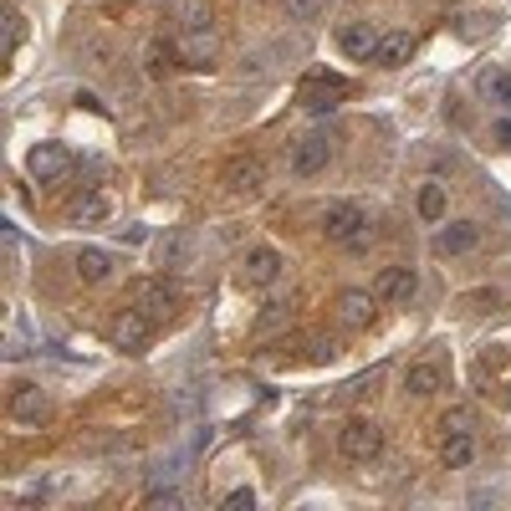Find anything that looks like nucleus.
Masks as SVG:
<instances>
[{"instance_id": "nucleus-22", "label": "nucleus", "mask_w": 511, "mask_h": 511, "mask_svg": "<svg viewBox=\"0 0 511 511\" xmlns=\"http://www.w3.org/2000/svg\"><path fill=\"white\" fill-rule=\"evenodd\" d=\"M475 460V440L470 435H445V445H440V466L445 470H466Z\"/></svg>"}, {"instance_id": "nucleus-8", "label": "nucleus", "mask_w": 511, "mask_h": 511, "mask_svg": "<svg viewBox=\"0 0 511 511\" xmlns=\"http://www.w3.org/2000/svg\"><path fill=\"white\" fill-rule=\"evenodd\" d=\"M327 159H332L327 133H307V139L291 143V174H297V180H317V174L327 169Z\"/></svg>"}, {"instance_id": "nucleus-27", "label": "nucleus", "mask_w": 511, "mask_h": 511, "mask_svg": "<svg viewBox=\"0 0 511 511\" xmlns=\"http://www.w3.org/2000/svg\"><path fill=\"white\" fill-rule=\"evenodd\" d=\"M286 20H317L323 16V0H282Z\"/></svg>"}, {"instance_id": "nucleus-23", "label": "nucleus", "mask_w": 511, "mask_h": 511, "mask_svg": "<svg viewBox=\"0 0 511 511\" xmlns=\"http://www.w3.org/2000/svg\"><path fill=\"white\" fill-rule=\"evenodd\" d=\"M445 210H450L445 184H425V189H419V215H425L429 225H440V220H445Z\"/></svg>"}, {"instance_id": "nucleus-1", "label": "nucleus", "mask_w": 511, "mask_h": 511, "mask_svg": "<svg viewBox=\"0 0 511 511\" xmlns=\"http://www.w3.org/2000/svg\"><path fill=\"white\" fill-rule=\"evenodd\" d=\"M323 236L332 245H347V251H363L373 241V230H368V210L353 200H332L323 210Z\"/></svg>"}, {"instance_id": "nucleus-25", "label": "nucleus", "mask_w": 511, "mask_h": 511, "mask_svg": "<svg viewBox=\"0 0 511 511\" xmlns=\"http://www.w3.org/2000/svg\"><path fill=\"white\" fill-rule=\"evenodd\" d=\"M169 57H174V46H164V41L154 36L143 46V72H148V77H164V72H169Z\"/></svg>"}, {"instance_id": "nucleus-10", "label": "nucleus", "mask_w": 511, "mask_h": 511, "mask_svg": "<svg viewBox=\"0 0 511 511\" xmlns=\"http://www.w3.org/2000/svg\"><path fill=\"white\" fill-rule=\"evenodd\" d=\"M26 169H31V180L36 184H57V180L72 174V154H67L61 143H36L31 159H26Z\"/></svg>"}, {"instance_id": "nucleus-31", "label": "nucleus", "mask_w": 511, "mask_h": 511, "mask_svg": "<svg viewBox=\"0 0 511 511\" xmlns=\"http://www.w3.org/2000/svg\"><path fill=\"white\" fill-rule=\"evenodd\" d=\"M496 139H501V143L511 148V123H496Z\"/></svg>"}, {"instance_id": "nucleus-28", "label": "nucleus", "mask_w": 511, "mask_h": 511, "mask_svg": "<svg viewBox=\"0 0 511 511\" xmlns=\"http://www.w3.org/2000/svg\"><path fill=\"white\" fill-rule=\"evenodd\" d=\"M466 307L470 312H501V291H496V286H491V291H470Z\"/></svg>"}, {"instance_id": "nucleus-29", "label": "nucleus", "mask_w": 511, "mask_h": 511, "mask_svg": "<svg viewBox=\"0 0 511 511\" xmlns=\"http://www.w3.org/2000/svg\"><path fill=\"white\" fill-rule=\"evenodd\" d=\"M143 507L148 511H180V491H148Z\"/></svg>"}, {"instance_id": "nucleus-7", "label": "nucleus", "mask_w": 511, "mask_h": 511, "mask_svg": "<svg viewBox=\"0 0 511 511\" xmlns=\"http://www.w3.org/2000/svg\"><path fill=\"white\" fill-rule=\"evenodd\" d=\"M414 291H419L414 266H384V271L373 276V297L388 302V307H409V302H414Z\"/></svg>"}, {"instance_id": "nucleus-13", "label": "nucleus", "mask_w": 511, "mask_h": 511, "mask_svg": "<svg viewBox=\"0 0 511 511\" xmlns=\"http://www.w3.org/2000/svg\"><path fill=\"white\" fill-rule=\"evenodd\" d=\"M180 57L189 61V67H215V61H220V36H215V26H210V31H184Z\"/></svg>"}, {"instance_id": "nucleus-4", "label": "nucleus", "mask_w": 511, "mask_h": 511, "mask_svg": "<svg viewBox=\"0 0 511 511\" xmlns=\"http://www.w3.org/2000/svg\"><path fill=\"white\" fill-rule=\"evenodd\" d=\"M108 338H113V347H123V353H148V338H154V317H148V312H139V307L128 302L118 317H113Z\"/></svg>"}, {"instance_id": "nucleus-9", "label": "nucleus", "mask_w": 511, "mask_h": 511, "mask_svg": "<svg viewBox=\"0 0 511 511\" xmlns=\"http://www.w3.org/2000/svg\"><path fill=\"white\" fill-rule=\"evenodd\" d=\"M282 251L276 245H245V256H241V282L245 286H271L276 276H282Z\"/></svg>"}, {"instance_id": "nucleus-26", "label": "nucleus", "mask_w": 511, "mask_h": 511, "mask_svg": "<svg viewBox=\"0 0 511 511\" xmlns=\"http://www.w3.org/2000/svg\"><path fill=\"white\" fill-rule=\"evenodd\" d=\"M470 429H475V414H470L466 404H455L440 414V435H470Z\"/></svg>"}, {"instance_id": "nucleus-14", "label": "nucleus", "mask_w": 511, "mask_h": 511, "mask_svg": "<svg viewBox=\"0 0 511 511\" xmlns=\"http://www.w3.org/2000/svg\"><path fill=\"white\" fill-rule=\"evenodd\" d=\"M409 57H414V36H409V31H388V36H379V46H373V67H384V72L404 67Z\"/></svg>"}, {"instance_id": "nucleus-24", "label": "nucleus", "mask_w": 511, "mask_h": 511, "mask_svg": "<svg viewBox=\"0 0 511 511\" xmlns=\"http://www.w3.org/2000/svg\"><path fill=\"white\" fill-rule=\"evenodd\" d=\"M481 98L511 108V72H486V77H481Z\"/></svg>"}, {"instance_id": "nucleus-21", "label": "nucleus", "mask_w": 511, "mask_h": 511, "mask_svg": "<svg viewBox=\"0 0 511 511\" xmlns=\"http://www.w3.org/2000/svg\"><path fill=\"white\" fill-rule=\"evenodd\" d=\"M108 210H113L108 195H102V189H87V195L72 204V225H102V220H108Z\"/></svg>"}, {"instance_id": "nucleus-12", "label": "nucleus", "mask_w": 511, "mask_h": 511, "mask_svg": "<svg viewBox=\"0 0 511 511\" xmlns=\"http://www.w3.org/2000/svg\"><path fill=\"white\" fill-rule=\"evenodd\" d=\"M481 245V225L475 220H450L435 230V256H466Z\"/></svg>"}, {"instance_id": "nucleus-17", "label": "nucleus", "mask_w": 511, "mask_h": 511, "mask_svg": "<svg viewBox=\"0 0 511 511\" xmlns=\"http://www.w3.org/2000/svg\"><path fill=\"white\" fill-rule=\"evenodd\" d=\"M169 20H180V31H210L215 11L210 0H169Z\"/></svg>"}, {"instance_id": "nucleus-15", "label": "nucleus", "mask_w": 511, "mask_h": 511, "mask_svg": "<svg viewBox=\"0 0 511 511\" xmlns=\"http://www.w3.org/2000/svg\"><path fill=\"white\" fill-rule=\"evenodd\" d=\"M373 307H379L373 291H343L332 312H338V323H343V327H368V323H373Z\"/></svg>"}, {"instance_id": "nucleus-6", "label": "nucleus", "mask_w": 511, "mask_h": 511, "mask_svg": "<svg viewBox=\"0 0 511 511\" xmlns=\"http://www.w3.org/2000/svg\"><path fill=\"white\" fill-rule=\"evenodd\" d=\"M128 302L139 307V312H148L154 323H164V317L180 307V297H174V286H164L159 276H139V282H128Z\"/></svg>"}, {"instance_id": "nucleus-3", "label": "nucleus", "mask_w": 511, "mask_h": 511, "mask_svg": "<svg viewBox=\"0 0 511 511\" xmlns=\"http://www.w3.org/2000/svg\"><path fill=\"white\" fill-rule=\"evenodd\" d=\"M220 184L230 200H256L266 189V164L256 159V154H236V159L220 169Z\"/></svg>"}, {"instance_id": "nucleus-30", "label": "nucleus", "mask_w": 511, "mask_h": 511, "mask_svg": "<svg viewBox=\"0 0 511 511\" xmlns=\"http://www.w3.org/2000/svg\"><path fill=\"white\" fill-rule=\"evenodd\" d=\"M225 507H230V511H251V507H256V496H251V491H230V496H225Z\"/></svg>"}, {"instance_id": "nucleus-5", "label": "nucleus", "mask_w": 511, "mask_h": 511, "mask_svg": "<svg viewBox=\"0 0 511 511\" xmlns=\"http://www.w3.org/2000/svg\"><path fill=\"white\" fill-rule=\"evenodd\" d=\"M347 92H353V87H347V77H332V72H312V77L297 87V102H302L307 113H332V108H338Z\"/></svg>"}, {"instance_id": "nucleus-2", "label": "nucleus", "mask_w": 511, "mask_h": 511, "mask_svg": "<svg viewBox=\"0 0 511 511\" xmlns=\"http://www.w3.org/2000/svg\"><path fill=\"white\" fill-rule=\"evenodd\" d=\"M338 450H343V460H353V466H368V460H379V450H384V429H379V419H347L343 429H338Z\"/></svg>"}, {"instance_id": "nucleus-18", "label": "nucleus", "mask_w": 511, "mask_h": 511, "mask_svg": "<svg viewBox=\"0 0 511 511\" xmlns=\"http://www.w3.org/2000/svg\"><path fill=\"white\" fill-rule=\"evenodd\" d=\"M189 256H195V236H189V230H169L159 241V266L164 271H184Z\"/></svg>"}, {"instance_id": "nucleus-32", "label": "nucleus", "mask_w": 511, "mask_h": 511, "mask_svg": "<svg viewBox=\"0 0 511 511\" xmlns=\"http://www.w3.org/2000/svg\"><path fill=\"white\" fill-rule=\"evenodd\" d=\"M507 409H511V384H507Z\"/></svg>"}, {"instance_id": "nucleus-20", "label": "nucleus", "mask_w": 511, "mask_h": 511, "mask_svg": "<svg viewBox=\"0 0 511 511\" xmlns=\"http://www.w3.org/2000/svg\"><path fill=\"white\" fill-rule=\"evenodd\" d=\"M77 276H82V282H108V276H113V251H102V245H82V251H77Z\"/></svg>"}, {"instance_id": "nucleus-16", "label": "nucleus", "mask_w": 511, "mask_h": 511, "mask_svg": "<svg viewBox=\"0 0 511 511\" xmlns=\"http://www.w3.org/2000/svg\"><path fill=\"white\" fill-rule=\"evenodd\" d=\"M338 46H343L347 57H358V61H373V46H379V31H373L368 20H347L343 31H338Z\"/></svg>"}, {"instance_id": "nucleus-19", "label": "nucleus", "mask_w": 511, "mask_h": 511, "mask_svg": "<svg viewBox=\"0 0 511 511\" xmlns=\"http://www.w3.org/2000/svg\"><path fill=\"white\" fill-rule=\"evenodd\" d=\"M445 388V373L435 363H409L404 368V394H414V399H429V394H440Z\"/></svg>"}, {"instance_id": "nucleus-11", "label": "nucleus", "mask_w": 511, "mask_h": 511, "mask_svg": "<svg viewBox=\"0 0 511 511\" xmlns=\"http://www.w3.org/2000/svg\"><path fill=\"white\" fill-rule=\"evenodd\" d=\"M5 414L16 419V425H41L52 404H46V394L36 384H11V399H5Z\"/></svg>"}]
</instances>
